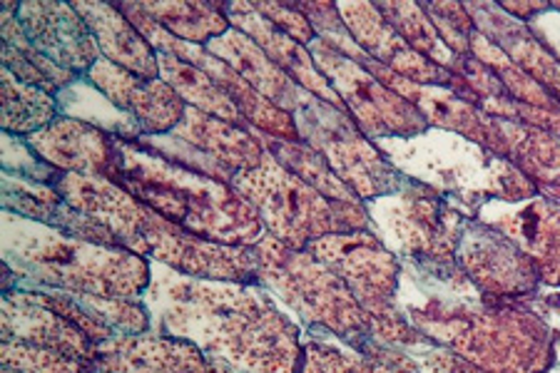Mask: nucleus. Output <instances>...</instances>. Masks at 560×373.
<instances>
[{"label": "nucleus", "mask_w": 560, "mask_h": 373, "mask_svg": "<svg viewBox=\"0 0 560 373\" xmlns=\"http://www.w3.org/2000/svg\"><path fill=\"white\" fill-rule=\"evenodd\" d=\"M142 302L152 314V331L200 346L207 357L242 373H300L302 329L261 281L197 279L152 264Z\"/></svg>", "instance_id": "1"}, {"label": "nucleus", "mask_w": 560, "mask_h": 373, "mask_svg": "<svg viewBox=\"0 0 560 373\" xmlns=\"http://www.w3.org/2000/svg\"><path fill=\"white\" fill-rule=\"evenodd\" d=\"M52 187L68 205L105 224L120 247L140 254L152 264H162L197 279L247 281V284L259 281L255 249L200 240L160 217L155 209L144 207L140 199L110 179L62 172Z\"/></svg>", "instance_id": "2"}, {"label": "nucleus", "mask_w": 560, "mask_h": 373, "mask_svg": "<svg viewBox=\"0 0 560 373\" xmlns=\"http://www.w3.org/2000/svg\"><path fill=\"white\" fill-rule=\"evenodd\" d=\"M110 182L200 240L255 247L267 234L257 209L230 182L160 158L138 140H117Z\"/></svg>", "instance_id": "3"}, {"label": "nucleus", "mask_w": 560, "mask_h": 373, "mask_svg": "<svg viewBox=\"0 0 560 373\" xmlns=\"http://www.w3.org/2000/svg\"><path fill=\"white\" fill-rule=\"evenodd\" d=\"M3 264L15 287L66 294L144 299L152 261L125 247H110L52 230L3 209Z\"/></svg>", "instance_id": "4"}, {"label": "nucleus", "mask_w": 560, "mask_h": 373, "mask_svg": "<svg viewBox=\"0 0 560 373\" xmlns=\"http://www.w3.org/2000/svg\"><path fill=\"white\" fill-rule=\"evenodd\" d=\"M516 299L481 302L431 299L406 314L413 329L489 373H544L553 363V336L533 308Z\"/></svg>", "instance_id": "5"}, {"label": "nucleus", "mask_w": 560, "mask_h": 373, "mask_svg": "<svg viewBox=\"0 0 560 373\" xmlns=\"http://www.w3.org/2000/svg\"><path fill=\"white\" fill-rule=\"evenodd\" d=\"M259 281L312 329L339 336L366 353L378 343L376 318L357 302L334 271L310 249H292L265 234L255 244Z\"/></svg>", "instance_id": "6"}, {"label": "nucleus", "mask_w": 560, "mask_h": 373, "mask_svg": "<svg viewBox=\"0 0 560 373\" xmlns=\"http://www.w3.org/2000/svg\"><path fill=\"white\" fill-rule=\"evenodd\" d=\"M230 185L257 209L267 234L292 249H306L329 234L372 230L364 205L334 202L279 165L269 152L257 167L234 175Z\"/></svg>", "instance_id": "7"}, {"label": "nucleus", "mask_w": 560, "mask_h": 373, "mask_svg": "<svg viewBox=\"0 0 560 373\" xmlns=\"http://www.w3.org/2000/svg\"><path fill=\"white\" fill-rule=\"evenodd\" d=\"M306 249L327 264L357 296V302L376 318L378 343L392 349H413L429 341L396 308L401 264L374 230L322 236Z\"/></svg>", "instance_id": "8"}, {"label": "nucleus", "mask_w": 560, "mask_h": 373, "mask_svg": "<svg viewBox=\"0 0 560 373\" xmlns=\"http://www.w3.org/2000/svg\"><path fill=\"white\" fill-rule=\"evenodd\" d=\"M0 331L3 341L40 346L90 363H97L101 343L115 336L80 296L31 287L3 291Z\"/></svg>", "instance_id": "9"}, {"label": "nucleus", "mask_w": 560, "mask_h": 373, "mask_svg": "<svg viewBox=\"0 0 560 373\" xmlns=\"http://www.w3.org/2000/svg\"><path fill=\"white\" fill-rule=\"evenodd\" d=\"M366 212L378 214L376 222L384 236L406 257L427 269H436L448 284H471L456 261L466 217L448 207L439 193L404 187L396 195L378 197L376 207H366Z\"/></svg>", "instance_id": "10"}, {"label": "nucleus", "mask_w": 560, "mask_h": 373, "mask_svg": "<svg viewBox=\"0 0 560 373\" xmlns=\"http://www.w3.org/2000/svg\"><path fill=\"white\" fill-rule=\"evenodd\" d=\"M310 53L314 66L337 90L345 110L349 117H354L357 127L366 138H419L429 127L419 107L384 85L361 62L341 56L319 38L310 45Z\"/></svg>", "instance_id": "11"}, {"label": "nucleus", "mask_w": 560, "mask_h": 373, "mask_svg": "<svg viewBox=\"0 0 560 373\" xmlns=\"http://www.w3.org/2000/svg\"><path fill=\"white\" fill-rule=\"evenodd\" d=\"M456 261L471 287L493 299H528L538 291L536 261L486 222L466 220Z\"/></svg>", "instance_id": "12"}, {"label": "nucleus", "mask_w": 560, "mask_h": 373, "mask_svg": "<svg viewBox=\"0 0 560 373\" xmlns=\"http://www.w3.org/2000/svg\"><path fill=\"white\" fill-rule=\"evenodd\" d=\"M15 15L35 48L75 78H85L103 58L101 45L85 18L78 13L75 3L25 0V3H18Z\"/></svg>", "instance_id": "13"}, {"label": "nucleus", "mask_w": 560, "mask_h": 373, "mask_svg": "<svg viewBox=\"0 0 560 373\" xmlns=\"http://www.w3.org/2000/svg\"><path fill=\"white\" fill-rule=\"evenodd\" d=\"M341 23L347 25L351 38L359 43L361 53L369 60L382 62L386 70L409 80V83L433 85V88H454L458 85V75L448 72L436 62L419 56L417 50L406 43L394 25L386 21L384 13L374 3H341L337 5Z\"/></svg>", "instance_id": "14"}, {"label": "nucleus", "mask_w": 560, "mask_h": 373, "mask_svg": "<svg viewBox=\"0 0 560 373\" xmlns=\"http://www.w3.org/2000/svg\"><path fill=\"white\" fill-rule=\"evenodd\" d=\"M85 78L142 127L144 138L173 132L187 113L185 100L160 78H140L105 58L97 60Z\"/></svg>", "instance_id": "15"}, {"label": "nucleus", "mask_w": 560, "mask_h": 373, "mask_svg": "<svg viewBox=\"0 0 560 373\" xmlns=\"http://www.w3.org/2000/svg\"><path fill=\"white\" fill-rule=\"evenodd\" d=\"M170 135L200 152L214 179L232 182V177L240 175L242 170L257 167L267 158L261 135L252 127L224 123L220 117L195 110V107H187L183 123Z\"/></svg>", "instance_id": "16"}, {"label": "nucleus", "mask_w": 560, "mask_h": 373, "mask_svg": "<svg viewBox=\"0 0 560 373\" xmlns=\"http://www.w3.org/2000/svg\"><path fill=\"white\" fill-rule=\"evenodd\" d=\"M25 142L45 165L66 172V175L113 177L117 140L97 127L60 115L45 130L25 138Z\"/></svg>", "instance_id": "17"}, {"label": "nucleus", "mask_w": 560, "mask_h": 373, "mask_svg": "<svg viewBox=\"0 0 560 373\" xmlns=\"http://www.w3.org/2000/svg\"><path fill=\"white\" fill-rule=\"evenodd\" d=\"M105 373H210V357L177 336L148 331L113 336L97 349Z\"/></svg>", "instance_id": "18"}, {"label": "nucleus", "mask_w": 560, "mask_h": 373, "mask_svg": "<svg viewBox=\"0 0 560 373\" xmlns=\"http://www.w3.org/2000/svg\"><path fill=\"white\" fill-rule=\"evenodd\" d=\"M228 15L232 28L249 35V38L265 50V56L272 60L275 66L282 68L296 85H302L306 93L324 100V103L345 110L337 90L329 85V80L314 66L312 53L306 45L294 40L292 35H287L284 31H279L275 23H269L267 18L257 11L255 3H228Z\"/></svg>", "instance_id": "19"}, {"label": "nucleus", "mask_w": 560, "mask_h": 373, "mask_svg": "<svg viewBox=\"0 0 560 373\" xmlns=\"http://www.w3.org/2000/svg\"><path fill=\"white\" fill-rule=\"evenodd\" d=\"M3 209L25 217V220L48 224L52 230L78 236V240L120 247V242L115 240V234L105 224L68 205L56 187L43 185V182L3 172Z\"/></svg>", "instance_id": "20"}, {"label": "nucleus", "mask_w": 560, "mask_h": 373, "mask_svg": "<svg viewBox=\"0 0 560 373\" xmlns=\"http://www.w3.org/2000/svg\"><path fill=\"white\" fill-rule=\"evenodd\" d=\"M205 48L237 70L261 97H267L269 103L282 107L292 117L314 97L302 85H296L282 68L275 66L249 35L237 28H230L220 38L207 43Z\"/></svg>", "instance_id": "21"}, {"label": "nucleus", "mask_w": 560, "mask_h": 373, "mask_svg": "<svg viewBox=\"0 0 560 373\" xmlns=\"http://www.w3.org/2000/svg\"><path fill=\"white\" fill-rule=\"evenodd\" d=\"M75 8L85 18L90 31H93L105 60L140 78H160V53L135 28L130 18L117 8V3L83 0V3H75Z\"/></svg>", "instance_id": "22"}, {"label": "nucleus", "mask_w": 560, "mask_h": 373, "mask_svg": "<svg viewBox=\"0 0 560 373\" xmlns=\"http://www.w3.org/2000/svg\"><path fill=\"white\" fill-rule=\"evenodd\" d=\"M493 230L509 236L536 261L540 281L560 287V207L548 199H533L518 212L483 217Z\"/></svg>", "instance_id": "23"}, {"label": "nucleus", "mask_w": 560, "mask_h": 373, "mask_svg": "<svg viewBox=\"0 0 560 373\" xmlns=\"http://www.w3.org/2000/svg\"><path fill=\"white\" fill-rule=\"evenodd\" d=\"M18 3H3V70L13 72L23 83L45 90V93L58 95L70 83H75V75L56 66L50 58L35 48L28 35H25L21 21H18Z\"/></svg>", "instance_id": "24"}, {"label": "nucleus", "mask_w": 560, "mask_h": 373, "mask_svg": "<svg viewBox=\"0 0 560 373\" xmlns=\"http://www.w3.org/2000/svg\"><path fill=\"white\" fill-rule=\"evenodd\" d=\"M160 80L173 88L185 100L187 107H195V110L220 117V120L237 127H249L230 95L205 70L189 66V62L170 56V53H160Z\"/></svg>", "instance_id": "25"}, {"label": "nucleus", "mask_w": 560, "mask_h": 373, "mask_svg": "<svg viewBox=\"0 0 560 373\" xmlns=\"http://www.w3.org/2000/svg\"><path fill=\"white\" fill-rule=\"evenodd\" d=\"M138 5L160 28H165L170 35L192 45H207L232 28L228 3H197V0H185V3Z\"/></svg>", "instance_id": "26"}, {"label": "nucleus", "mask_w": 560, "mask_h": 373, "mask_svg": "<svg viewBox=\"0 0 560 373\" xmlns=\"http://www.w3.org/2000/svg\"><path fill=\"white\" fill-rule=\"evenodd\" d=\"M56 97L60 105V115L72 117V120H80L90 127H97V130L125 142L144 138L142 127L128 113H122L120 107L113 105L88 78H78L75 83L60 90Z\"/></svg>", "instance_id": "27"}, {"label": "nucleus", "mask_w": 560, "mask_h": 373, "mask_svg": "<svg viewBox=\"0 0 560 373\" xmlns=\"http://www.w3.org/2000/svg\"><path fill=\"white\" fill-rule=\"evenodd\" d=\"M60 117L58 97L23 83L3 70V130L15 138H31Z\"/></svg>", "instance_id": "28"}, {"label": "nucleus", "mask_w": 560, "mask_h": 373, "mask_svg": "<svg viewBox=\"0 0 560 373\" xmlns=\"http://www.w3.org/2000/svg\"><path fill=\"white\" fill-rule=\"evenodd\" d=\"M267 152L279 162V165L294 172L296 177L304 179L306 185L319 189L324 197L334 199V202H361V199L351 193V189L337 177V172L329 167V162L322 158L319 152L312 150L304 142H284L272 140L261 135Z\"/></svg>", "instance_id": "29"}, {"label": "nucleus", "mask_w": 560, "mask_h": 373, "mask_svg": "<svg viewBox=\"0 0 560 373\" xmlns=\"http://www.w3.org/2000/svg\"><path fill=\"white\" fill-rule=\"evenodd\" d=\"M378 11L384 13L388 23L394 25V31L419 53L436 66L446 68L448 72L458 75L460 58L454 56V50L448 48L441 38L436 25L431 23V18L423 13V5L417 3H378Z\"/></svg>", "instance_id": "30"}, {"label": "nucleus", "mask_w": 560, "mask_h": 373, "mask_svg": "<svg viewBox=\"0 0 560 373\" xmlns=\"http://www.w3.org/2000/svg\"><path fill=\"white\" fill-rule=\"evenodd\" d=\"M300 373H409L399 363L376 353L341 349L327 341H306Z\"/></svg>", "instance_id": "31"}, {"label": "nucleus", "mask_w": 560, "mask_h": 373, "mask_svg": "<svg viewBox=\"0 0 560 373\" xmlns=\"http://www.w3.org/2000/svg\"><path fill=\"white\" fill-rule=\"evenodd\" d=\"M369 353L399 363L409 373H489L476 366V363L466 361L464 357H458V353L444 349V346L433 343L431 339L413 346V349H392V346L376 343Z\"/></svg>", "instance_id": "32"}, {"label": "nucleus", "mask_w": 560, "mask_h": 373, "mask_svg": "<svg viewBox=\"0 0 560 373\" xmlns=\"http://www.w3.org/2000/svg\"><path fill=\"white\" fill-rule=\"evenodd\" d=\"M3 366L21 371V373H97V363L68 357V353L40 349V346H28L18 341H3L0 349Z\"/></svg>", "instance_id": "33"}, {"label": "nucleus", "mask_w": 560, "mask_h": 373, "mask_svg": "<svg viewBox=\"0 0 560 373\" xmlns=\"http://www.w3.org/2000/svg\"><path fill=\"white\" fill-rule=\"evenodd\" d=\"M210 373H242V371L230 366L228 361H220V359H212L210 357Z\"/></svg>", "instance_id": "34"}, {"label": "nucleus", "mask_w": 560, "mask_h": 373, "mask_svg": "<svg viewBox=\"0 0 560 373\" xmlns=\"http://www.w3.org/2000/svg\"><path fill=\"white\" fill-rule=\"evenodd\" d=\"M3 373H21V371H13V369H5V366H3Z\"/></svg>", "instance_id": "35"}, {"label": "nucleus", "mask_w": 560, "mask_h": 373, "mask_svg": "<svg viewBox=\"0 0 560 373\" xmlns=\"http://www.w3.org/2000/svg\"><path fill=\"white\" fill-rule=\"evenodd\" d=\"M97 373H105V371H97Z\"/></svg>", "instance_id": "36"}]
</instances>
